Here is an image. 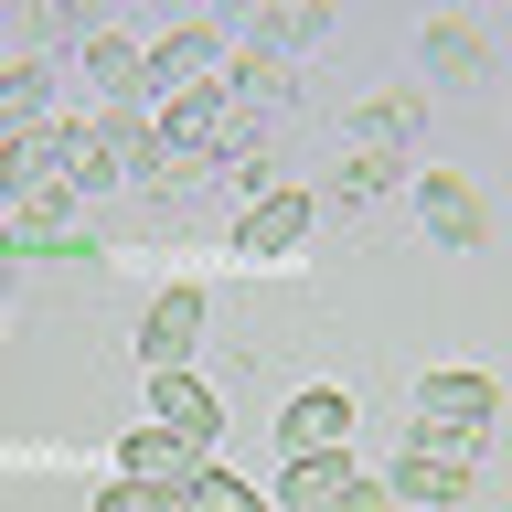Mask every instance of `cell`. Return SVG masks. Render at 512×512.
Instances as JSON below:
<instances>
[{
    "label": "cell",
    "mask_w": 512,
    "mask_h": 512,
    "mask_svg": "<svg viewBox=\"0 0 512 512\" xmlns=\"http://www.w3.org/2000/svg\"><path fill=\"white\" fill-rule=\"evenodd\" d=\"M192 342H203V288H192V278H171L150 310H139V363H150V374H182V363H192Z\"/></svg>",
    "instance_id": "8992f818"
},
{
    "label": "cell",
    "mask_w": 512,
    "mask_h": 512,
    "mask_svg": "<svg viewBox=\"0 0 512 512\" xmlns=\"http://www.w3.org/2000/svg\"><path fill=\"white\" fill-rule=\"evenodd\" d=\"M139 54H150V43H128L118 22L86 32V43H75V86H86V107H118V96H139Z\"/></svg>",
    "instance_id": "2e32d148"
},
{
    "label": "cell",
    "mask_w": 512,
    "mask_h": 512,
    "mask_svg": "<svg viewBox=\"0 0 512 512\" xmlns=\"http://www.w3.org/2000/svg\"><path fill=\"white\" fill-rule=\"evenodd\" d=\"M224 107H235V118H278L288 107V86H299V64L288 54H267V43H224Z\"/></svg>",
    "instance_id": "ba28073f"
},
{
    "label": "cell",
    "mask_w": 512,
    "mask_h": 512,
    "mask_svg": "<svg viewBox=\"0 0 512 512\" xmlns=\"http://www.w3.org/2000/svg\"><path fill=\"white\" fill-rule=\"evenodd\" d=\"M310 512H395V491H384V480H363V470H352L342 491H331V502H310Z\"/></svg>",
    "instance_id": "603a6c76"
},
{
    "label": "cell",
    "mask_w": 512,
    "mask_h": 512,
    "mask_svg": "<svg viewBox=\"0 0 512 512\" xmlns=\"http://www.w3.org/2000/svg\"><path fill=\"white\" fill-rule=\"evenodd\" d=\"M43 118H54V64L11 54V64H0V139H32Z\"/></svg>",
    "instance_id": "ac0fdd59"
},
{
    "label": "cell",
    "mask_w": 512,
    "mask_h": 512,
    "mask_svg": "<svg viewBox=\"0 0 512 512\" xmlns=\"http://www.w3.org/2000/svg\"><path fill=\"white\" fill-rule=\"evenodd\" d=\"M64 150H75V118H43L32 139H0V214L64 192Z\"/></svg>",
    "instance_id": "5b68a950"
},
{
    "label": "cell",
    "mask_w": 512,
    "mask_h": 512,
    "mask_svg": "<svg viewBox=\"0 0 512 512\" xmlns=\"http://www.w3.org/2000/svg\"><path fill=\"white\" fill-rule=\"evenodd\" d=\"M416 128H427V86H395V96H363L342 118V150H384V160H416Z\"/></svg>",
    "instance_id": "30bf717a"
},
{
    "label": "cell",
    "mask_w": 512,
    "mask_h": 512,
    "mask_svg": "<svg viewBox=\"0 0 512 512\" xmlns=\"http://www.w3.org/2000/svg\"><path fill=\"white\" fill-rule=\"evenodd\" d=\"M150 416H160V427H182V438L203 448V438H214V384L192 374V363H182V374H150Z\"/></svg>",
    "instance_id": "d6986e66"
},
{
    "label": "cell",
    "mask_w": 512,
    "mask_h": 512,
    "mask_svg": "<svg viewBox=\"0 0 512 512\" xmlns=\"http://www.w3.org/2000/svg\"><path fill=\"white\" fill-rule=\"evenodd\" d=\"M416 54H427V75H438V86H480V75H491V32H480L470 11H427Z\"/></svg>",
    "instance_id": "4fadbf2b"
},
{
    "label": "cell",
    "mask_w": 512,
    "mask_h": 512,
    "mask_svg": "<svg viewBox=\"0 0 512 512\" xmlns=\"http://www.w3.org/2000/svg\"><path fill=\"white\" fill-rule=\"evenodd\" d=\"M32 11H43V43H86L118 22V0H32Z\"/></svg>",
    "instance_id": "7402d4cb"
},
{
    "label": "cell",
    "mask_w": 512,
    "mask_h": 512,
    "mask_svg": "<svg viewBox=\"0 0 512 512\" xmlns=\"http://www.w3.org/2000/svg\"><path fill=\"white\" fill-rule=\"evenodd\" d=\"M139 150H150V107H139V96L86 107V118H75V150H64V192H75V203H96V192L139 182Z\"/></svg>",
    "instance_id": "6da1fadb"
},
{
    "label": "cell",
    "mask_w": 512,
    "mask_h": 512,
    "mask_svg": "<svg viewBox=\"0 0 512 512\" xmlns=\"http://www.w3.org/2000/svg\"><path fill=\"white\" fill-rule=\"evenodd\" d=\"M278 448H288V459L352 448V395H342V384H299V395L278 406Z\"/></svg>",
    "instance_id": "8fae6325"
},
{
    "label": "cell",
    "mask_w": 512,
    "mask_h": 512,
    "mask_svg": "<svg viewBox=\"0 0 512 512\" xmlns=\"http://www.w3.org/2000/svg\"><path fill=\"white\" fill-rule=\"evenodd\" d=\"M310 224H320V192L278 182V192H267V203H246V214H235V256H246V267H288V256H299V235H310Z\"/></svg>",
    "instance_id": "277c9868"
},
{
    "label": "cell",
    "mask_w": 512,
    "mask_h": 512,
    "mask_svg": "<svg viewBox=\"0 0 512 512\" xmlns=\"http://www.w3.org/2000/svg\"><path fill=\"white\" fill-rule=\"evenodd\" d=\"M214 182L235 192V203H267V192H278V128H267V118L224 128V150H214Z\"/></svg>",
    "instance_id": "9a60e30c"
},
{
    "label": "cell",
    "mask_w": 512,
    "mask_h": 512,
    "mask_svg": "<svg viewBox=\"0 0 512 512\" xmlns=\"http://www.w3.org/2000/svg\"><path fill=\"white\" fill-rule=\"evenodd\" d=\"M416 224H427V235H438V246H480V235H491V203H480L470 182H459V171H427V160H416Z\"/></svg>",
    "instance_id": "9c48e42d"
},
{
    "label": "cell",
    "mask_w": 512,
    "mask_h": 512,
    "mask_svg": "<svg viewBox=\"0 0 512 512\" xmlns=\"http://www.w3.org/2000/svg\"><path fill=\"white\" fill-rule=\"evenodd\" d=\"M182 512H278V502H256V480H224V470H192V480H182Z\"/></svg>",
    "instance_id": "44dd1931"
},
{
    "label": "cell",
    "mask_w": 512,
    "mask_h": 512,
    "mask_svg": "<svg viewBox=\"0 0 512 512\" xmlns=\"http://www.w3.org/2000/svg\"><path fill=\"white\" fill-rule=\"evenodd\" d=\"M192 470H203V448H192L182 427H160V416L118 438V480H150V491H182Z\"/></svg>",
    "instance_id": "5bb4252c"
},
{
    "label": "cell",
    "mask_w": 512,
    "mask_h": 512,
    "mask_svg": "<svg viewBox=\"0 0 512 512\" xmlns=\"http://www.w3.org/2000/svg\"><path fill=\"white\" fill-rule=\"evenodd\" d=\"M416 160H384V150H342V171H331V203L342 214H363V203H384V192H406Z\"/></svg>",
    "instance_id": "ffe728a7"
},
{
    "label": "cell",
    "mask_w": 512,
    "mask_h": 512,
    "mask_svg": "<svg viewBox=\"0 0 512 512\" xmlns=\"http://www.w3.org/2000/svg\"><path fill=\"white\" fill-rule=\"evenodd\" d=\"M384 491H395L406 512H459V502H470V459H448V448H416V438H406V459L384 470Z\"/></svg>",
    "instance_id": "7c38bea8"
},
{
    "label": "cell",
    "mask_w": 512,
    "mask_h": 512,
    "mask_svg": "<svg viewBox=\"0 0 512 512\" xmlns=\"http://www.w3.org/2000/svg\"><path fill=\"white\" fill-rule=\"evenodd\" d=\"M331 22H342V0H256V11H246V43H267V54L299 64Z\"/></svg>",
    "instance_id": "e0dca14e"
},
{
    "label": "cell",
    "mask_w": 512,
    "mask_h": 512,
    "mask_svg": "<svg viewBox=\"0 0 512 512\" xmlns=\"http://www.w3.org/2000/svg\"><path fill=\"white\" fill-rule=\"evenodd\" d=\"M0 235H11V256H75V246L96 256V224H86V203H75V192L11 203V214H0Z\"/></svg>",
    "instance_id": "52a82bcc"
},
{
    "label": "cell",
    "mask_w": 512,
    "mask_h": 512,
    "mask_svg": "<svg viewBox=\"0 0 512 512\" xmlns=\"http://www.w3.org/2000/svg\"><path fill=\"white\" fill-rule=\"evenodd\" d=\"M491 416H502V384L491 374H416V448H448V459H470L491 438Z\"/></svg>",
    "instance_id": "7a4b0ae2"
},
{
    "label": "cell",
    "mask_w": 512,
    "mask_h": 512,
    "mask_svg": "<svg viewBox=\"0 0 512 512\" xmlns=\"http://www.w3.org/2000/svg\"><path fill=\"white\" fill-rule=\"evenodd\" d=\"M224 43L235 32L203 11V22H182V32H160L150 54H139V107H171V96H192V86H214L224 75Z\"/></svg>",
    "instance_id": "3957f363"
},
{
    "label": "cell",
    "mask_w": 512,
    "mask_h": 512,
    "mask_svg": "<svg viewBox=\"0 0 512 512\" xmlns=\"http://www.w3.org/2000/svg\"><path fill=\"white\" fill-rule=\"evenodd\" d=\"M96 512H171V491H150V480H107Z\"/></svg>",
    "instance_id": "cb8c5ba5"
}]
</instances>
